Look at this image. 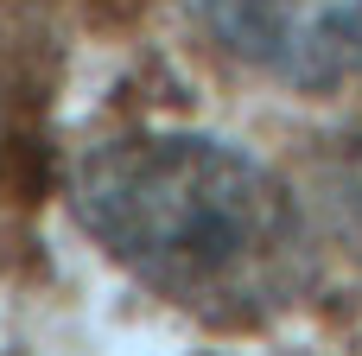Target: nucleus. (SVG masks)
<instances>
[{
    "label": "nucleus",
    "mask_w": 362,
    "mask_h": 356,
    "mask_svg": "<svg viewBox=\"0 0 362 356\" xmlns=\"http://www.w3.org/2000/svg\"><path fill=\"white\" fill-rule=\"evenodd\" d=\"M83 229L204 325H261L305 293L312 242L293 191L216 134H127L76 166Z\"/></svg>",
    "instance_id": "obj_1"
},
{
    "label": "nucleus",
    "mask_w": 362,
    "mask_h": 356,
    "mask_svg": "<svg viewBox=\"0 0 362 356\" xmlns=\"http://www.w3.org/2000/svg\"><path fill=\"white\" fill-rule=\"evenodd\" d=\"M248 70L286 89H337L362 70V0H185Z\"/></svg>",
    "instance_id": "obj_2"
},
{
    "label": "nucleus",
    "mask_w": 362,
    "mask_h": 356,
    "mask_svg": "<svg viewBox=\"0 0 362 356\" xmlns=\"http://www.w3.org/2000/svg\"><path fill=\"white\" fill-rule=\"evenodd\" d=\"M350 229H356V248H362V140H356V159H350Z\"/></svg>",
    "instance_id": "obj_3"
}]
</instances>
